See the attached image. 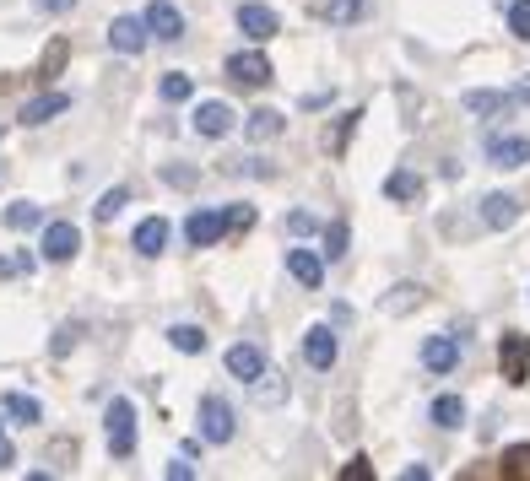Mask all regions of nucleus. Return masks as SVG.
<instances>
[{"label":"nucleus","mask_w":530,"mask_h":481,"mask_svg":"<svg viewBox=\"0 0 530 481\" xmlns=\"http://www.w3.org/2000/svg\"><path fill=\"white\" fill-rule=\"evenodd\" d=\"M103 433H109L114 460H130V454H136V406H130V400H109V411H103Z\"/></svg>","instance_id":"nucleus-1"},{"label":"nucleus","mask_w":530,"mask_h":481,"mask_svg":"<svg viewBox=\"0 0 530 481\" xmlns=\"http://www.w3.org/2000/svg\"><path fill=\"white\" fill-rule=\"evenodd\" d=\"M233 433H238V411L222 395H206L201 400V438L206 444H233Z\"/></svg>","instance_id":"nucleus-2"},{"label":"nucleus","mask_w":530,"mask_h":481,"mask_svg":"<svg viewBox=\"0 0 530 481\" xmlns=\"http://www.w3.org/2000/svg\"><path fill=\"white\" fill-rule=\"evenodd\" d=\"M76 249H82V233H76V222H44V244H38V255H44L49 265L76 260Z\"/></svg>","instance_id":"nucleus-3"},{"label":"nucleus","mask_w":530,"mask_h":481,"mask_svg":"<svg viewBox=\"0 0 530 481\" xmlns=\"http://www.w3.org/2000/svg\"><path fill=\"white\" fill-rule=\"evenodd\" d=\"M498 368L509 384H525L530 379V336H520V330H509V336L498 341Z\"/></svg>","instance_id":"nucleus-4"},{"label":"nucleus","mask_w":530,"mask_h":481,"mask_svg":"<svg viewBox=\"0 0 530 481\" xmlns=\"http://www.w3.org/2000/svg\"><path fill=\"white\" fill-rule=\"evenodd\" d=\"M147 44H152L147 17H114L109 22V49H114V55H141Z\"/></svg>","instance_id":"nucleus-5"},{"label":"nucleus","mask_w":530,"mask_h":481,"mask_svg":"<svg viewBox=\"0 0 530 481\" xmlns=\"http://www.w3.org/2000/svg\"><path fill=\"white\" fill-rule=\"evenodd\" d=\"M233 227L228 211H190V222H184V238H190L195 249H211V244H222V233Z\"/></svg>","instance_id":"nucleus-6"},{"label":"nucleus","mask_w":530,"mask_h":481,"mask_svg":"<svg viewBox=\"0 0 530 481\" xmlns=\"http://www.w3.org/2000/svg\"><path fill=\"white\" fill-rule=\"evenodd\" d=\"M228 76L238 87H260V82H271V60L260 55V49H238V55H228Z\"/></svg>","instance_id":"nucleus-7"},{"label":"nucleus","mask_w":530,"mask_h":481,"mask_svg":"<svg viewBox=\"0 0 530 481\" xmlns=\"http://www.w3.org/2000/svg\"><path fill=\"white\" fill-rule=\"evenodd\" d=\"M276 28H282V17H276L271 6H260V0H249V6H238V33L255 38V44H265Z\"/></svg>","instance_id":"nucleus-8"},{"label":"nucleus","mask_w":530,"mask_h":481,"mask_svg":"<svg viewBox=\"0 0 530 481\" xmlns=\"http://www.w3.org/2000/svg\"><path fill=\"white\" fill-rule=\"evenodd\" d=\"M303 363L309 368H336V330L330 325H309V336H303Z\"/></svg>","instance_id":"nucleus-9"},{"label":"nucleus","mask_w":530,"mask_h":481,"mask_svg":"<svg viewBox=\"0 0 530 481\" xmlns=\"http://www.w3.org/2000/svg\"><path fill=\"white\" fill-rule=\"evenodd\" d=\"M147 28H152V38H163V44H174V38L184 33V17H179V6L174 0H147Z\"/></svg>","instance_id":"nucleus-10"},{"label":"nucleus","mask_w":530,"mask_h":481,"mask_svg":"<svg viewBox=\"0 0 530 481\" xmlns=\"http://www.w3.org/2000/svg\"><path fill=\"white\" fill-rule=\"evenodd\" d=\"M287 276H293L298 287L320 292L325 287V260L314 255V249H287Z\"/></svg>","instance_id":"nucleus-11"},{"label":"nucleus","mask_w":530,"mask_h":481,"mask_svg":"<svg viewBox=\"0 0 530 481\" xmlns=\"http://www.w3.org/2000/svg\"><path fill=\"white\" fill-rule=\"evenodd\" d=\"M487 163L493 168H525L530 163V136H493L487 141Z\"/></svg>","instance_id":"nucleus-12"},{"label":"nucleus","mask_w":530,"mask_h":481,"mask_svg":"<svg viewBox=\"0 0 530 481\" xmlns=\"http://www.w3.org/2000/svg\"><path fill=\"white\" fill-rule=\"evenodd\" d=\"M195 130H201L206 141H222V136L233 130V109H228L222 98H206L201 109H195Z\"/></svg>","instance_id":"nucleus-13"},{"label":"nucleus","mask_w":530,"mask_h":481,"mask_svg":"<svg viewBox=\"0 0 530 481\" xmlns=\"http://www.w3.org/2000/svg\"><path fill=\"white\" fill-rule=\"evenodd\" d=\"M130 249H136L141 260H157V255L168 249V222H163V217L136 222V238H130Z\"/></svg>","instance_id":"nucleus-14"},{"label":"nucleus","mask_w":530,"mask_h":481,"mask_svg":"<svg viewBox=\"0 0 530 481\" xmlns=\"http://www.w3.org/2000/svg\"><path fill=\"white\" fill-rule=\"evenodd\" d=\"M460 363V341L455 336H428L422 341V368L428 373H449Z\"/></svg>","instance_id":"nucleus-15"},{"label":"nucleus","mask_w":530,"mask_h":481,"mask_svg":"<svg viewBox=\"0 0 530 481\" xmlns=\"http://www.w3.org/2000/svg\"><path fill=\"white\" fill-rule=\"evenodd\" d=\"M228 373H233V379H244V384H255L265 373V352H260V346H249V341L228 346Z\"/></svg>","instance_id":"nucleus-16"},{"label":"nucleus","mask_w":530,"mask_h":481,"mask_svg":"<svg viewBox=\"0 0 530 481\" xmlns=\"http://www.w3.org/2000/svg\"><path fill=\"white\" fill-rule=\"evenodd\" d=\"M65 109H71V98H65V92H44V98H33V103H22V114H17V125H49V119H60Z\"/></svg>","instance_id":"nucleus-17"},{"label":"nucleus","mask_w":530,"mask_h":481,"mask_svg":"<svg viewBox=\"0 0 530 481\" xmlns=\"http://www.w3.org/2000/svg\"><path fill=\"white\" fill-rule=\"evenodd\" d=\"M514 92H493V87H476V92H466V114H476V119H493V114H509L514 109Z\"/></svg>","instance_id":"nucleus-18"},{"label":"nucleus","mask_w":530,"mask_h":481,"mask_svg":"<svg viewBox=\"0 0 530 481\" xmlns=\"http://www.w3.org/2000/svg\"><path fill=\"white\" fill-rule=\"evenodd\" d=\"M482 222L487 227H493V233H503V227H514V222H520V200H514V195H482Z\"/></svg>","instance_id":"nucleus-19"},{"label":"nucleus","mask_w":530,"mask_h":481,"mask_svg":"<svg viewBox=\"0 0 530 481\" xmlns=\"http://www.w3.org/2000/svg\"><path fill=\"white\" fill-rule=\"evenodd\" d=\"M428 303V287H417V282H401V287H390V298H384V314H412V309H422Z\"/></svg>","instance_id":"nucleus-20"},{"label":"nucleus","mask_w":530,"mask_h":481,"mask_svg":"<svg viewBox=\"0 0 530 481\" xmlns=\"http://www.w3.org/2000/svg\"><path fill=\"white\" fill-rule=\"evenodd\" d=\"M0 411H6V417H17L22 427H38V422H44V406H38L33 395H17V390L0 395Z\"/></svg>","instance_id":"nucleus-21"},{"label":"nucleus","mask_w":530,"mask_h":481,"mask_svg":"<svg viewBox=\"0 0 530 481\" xmlns=\"http://www.w3.org/2000/svg\"><path fill=\"white\" fill-rule=\"evenodd\" d=\"M244 136L255 146L276 141V136H282V114H276V109H255V114H249V125H244Z\"/></svg>","instance_id":"nucleus-22"},{"label":"nucleus","mask_w":530,"mask_h":481,"mask_svg":"<svg viewBox=\"0 0 530 481\" xmlns=\"http://www.w3.org/2000/svg\"><path fill=\"white\" fill-rule=\"evenodd\" d=\"M249 390H255V400H260V406H282V400H287V379H282V373H276V368H265L260 373V379L255 384H249Z\"/></svg>","instance_id":"nucleus-23"},{"label":"nucleus","mask_w":530,"mask_h":481,"mask_svg":"<svg viewBox=\"0 0 530 481\" xmlns=\"http://www.w3.org/2000/svg\"><path fill=\"white\" fill-rule=\"evenodd\" d=\"M384 195L412 206V200H422V179H417V173H406V168H395L390 179H384Z\"/></svg>","instance_id":"nucleus-24"},{"label":"nucleus","mask_w":530,"mask_h":481,"mask_svg":"<svg viewBox=\"0 0 530 481\" xmlns=\"http://www.w3.org/2000/svg\"><path fill=\"white\" fill-rule=\"evenodd\" d=\"M428 417H433V427H460V422H466V400H460V395H439Z\"/></svg>","instance_id":"nucleus-25"},{"label":"nucleus","mask_w":530,"mask_h":481,"mask_svg":"<svg viewBox=\"0 0 530 481\" xmlns=\"http://www.w3.org/2000/svg\"><path fill=\"white\" fill-rule=\"evenodd\" d=\"M6 227H11V233H28V227H44V211H38L33 200H17V206H6Z\"/></svg>","instance_id":"nucleus-26"},{"label":"nucleus","mask_w":530,"mask_h":481,"mask_svg":"<svg viewBox=\"0 0 530 481\" xmlns=\"http://www.w3.org/2000/svg\"><path fill=\"white\" fill-rule=\"evenodd\" d=\"M125 206H130V190H125V184H114V190H103V195H98V206H92V217H98V222H114Z\"/></svg>","instance_id":"nucleus-27"},{"label":"nucleus","mask_w":530,"mask_h":481,"mask_svg":"<svg viewBox=\"0 0 530 481\" xmlns=\"http://www.w3.org/2000/svg\"><path fill=\"white\" fill-rule=\"evenodd\" d=\"M168 341H174L179 346V352H206V330L201 325H174V330H168Z\"/></svg>","instance_id":"nucleus-28"},{"label":"nucleus","mask_w":530,"mask_h":481,"mask_svg":"<svg viewBox=\"0 0 530 481\" xmlns=\"http://www.w3.org/2000/svg\"><path fill=\"white\" fill-rule=\"evenodd\" d=\"M347 244H352V227L347 222H330L325 227V260H347Z\"/></svg>","instance_id":"nucleus-29"},{"label":"nucleus","mask_w":530,"mask_h":481,"mask_svg":"<svg viewBox=\"0 0 530 481\" xmlns=\"http://www.w3.org/2000/svg\"><path fill=\"white\" fill-rule=\"evenodd\" d=\"M157 92H163L168 103H184V98H190V92H195V82H190V76H184V71H168L163 82H157Z\"/></svg>","instance_id":"nucleus-30"},{"label":"nucleus","mask_w":530,"mask_h":481,"mask_svg":"<svg viewBox=\"0 0 530 481\" xmlns=\"http://www.w3.org/2000/svg\"><path fill=\"white\" fill-rule=\"evenodd\" d=\"M509 33L520 38V44H530V0H514L509 6Z\"/></svg>","instance_id":"nucleus-31"},{"label":"nucleus","mask_w":530,"mask_h":481,"mask_svg":"<svg viewBox=\"0 0 530 481\" xmlns=\"http://www.w3.org/2000/svg\"><path fill=\"white\" fill-rule=\"evenodd\" d=\"M287 233H293V238H314V233H320V217H314V211H287Z\"/></svg>","instance_id":"nucleus-32"},{"label":"nucleus","mask_w":530,"mask_h":481,"mask_svg":"<svg viewBox=\"0 0 530 481\" xmlns=\"http://www.w3.org/2000/svg\"><path fill=\"white\" fill-rule=\"evenodd\" d=\"M503 471H509V476H530V444L503 449Z\"/></svg>","instance_id":"nucleus-33"},{"label":"nucleus","mask_w":530,"mask_h":481,"mask_svg":"<svg viewBox=\"0 0 530 481\" xmlns=\"http://www.w3.org/2000/svg\"><path fill=\"white\" fill-rule=\"evenodd\" d=\"M325 17L330 22H357V17H363V0H330Z\"/></svg>","instance_id":"nucleus-34"},{"label":"nucleus","mask_w":530,"mask_h":481,"mask_svg":"<svg viewBox=\"0 0 530 481\" xmlns=\"http://www.w3.org/2000/svg\"><path fill=\"white\" fill-rule=\"evenodd\" d=\"M76 341H82V325H76V319H71V325H60V336H55V346H49V357H65Z\"/></svg>","instance_id":"nucleus-35"},{"label":"nucleus","mask_w":530,"mask_h":481,"mask_svg":"<svg viewBox=\"0 0 530 481\" xmlns=\"http://www.w3.org/2000/svg\"><path fill=\"white\" fill-rule=\"evenodd\" d=\"M33 260L28 255H0V276H28Z\"/></svg>","instance_id":"nucleus-36"},{"label":"nucleus","mask_w":530,"mask_h":481,"mask_svg":"<svg viewBox=\"0 0 530 481\" xmlns=\"http://www.w3.org/2000/svg\"><path fill=\"white\" fill-rule=\"evenodd\" d=\"M368 476H374V465H368L363 454H357V460H347V465H341V481H368Z\"/></svg>","instance_id":"nucleus-37"},{"label":"nucleus","mask_w":530,"mask_h":481,"mask_svg":"<svg viewBox=\"0 0 530 481\" xmlns=\"http://www.w3.org/2000/svg\"><path fill=\"white\" fill-rule=\"evenodd\" d=\"M168 481H190L195 476V465H190V454H174V460H168V471H163Z\"/></svg>","instance_id":"nucleus-38"},{"label":"nucleus","mask_w":530,"mask_h":481,"mask_svg":"<svg viewBox=\"0 0 530 481\" xmlns=\"http://www.w3.org/2000/svg\"><path fill=\"white\" fill-rule=\"evenodd\" d=\"M163 184H179V190H190V184H195V168H163Z\"/></svg>","instance_id":"nucleus-39"},{"label":"nucleus","mask_w":530,"mask_h":481,"mask_svg":"<svg viewBox=\"0 0 530 481\" xmlns=\"http://www.w3.org/2000/svg\"><path fill=\"white\" fill-rule=\"evenodd\" d=\"M11 465H17V444H11L6 427H0V471H11Z\"/></svg>","instance_id":"nucleus-40"},{"label":"nucleus","mask_w":530,"mask_h":481,"mask_svg":"<svg viewBox=\"0 0 530 481\" xmlns=\"http://www.w3.org/2000/svg\"><path fill=\"white\" fill-rule=\"evenodd\" d=\"M33 6H38V11H44V17H65V11H71V6H76V0H33Z\"/></svg>","instance_id":"nucleus-41"},{"label":"nucleus","mask_w":530,"mask_h":481,"mask_svg":"<svg viewBox=\"0 0 530 481\" xmlns=\"http://www.w3.org/2000/svg\"><path fill=\"white\" fill-rule=\"evenodd\" d=\"M60 65H65V44H55V49H49V55H44V76H55Z\"/></svg>","instance_id":"nucleus-42"},{"label":"nucleus","mask_w":530,"mask_h":481,"mask_svg":"<svg viewBox=\"0 0 530 481\" xmlns=\"http://www.w3.org/2000/svg\"><path fill=\"white\" fill-rule=\"evenodd\" d=\"M514 98H520V103H530V76H525L520 87H514Z\"/></svg>","instance_id":"nucleus-43"}]
</instances>
